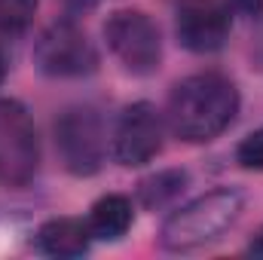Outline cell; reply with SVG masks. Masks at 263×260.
<instances>
[{"label":"cell","mask_w":263,"mask_h":260,"mask_svg":"<svg viewBox=\"0 0 263 260\" xmlns=\"http://www.w3.org/2000/svg\"><path fill=\"white\" fill-rule=\"evenodd\" d=\"M236 159L242 169H254V172H263V126L254 129L239 147H236Z\"/></svg>","instance_id":"13"},{"label":"cell","mask_w":263,"mask_h":260,"mask_svg":"<svg viewBox=\"0 0 263 260\" xmlns=\"http://www.w3.org/2000/svg\"><path fill=\"white\" fill-rule=\"evenodd\" d=\"M178 40L190 52H217L230 37V12L214 0H187L178 9Z\"/></svg>","instance_id":"8"},{"label":"cell","mask_w":263,"mask_h":260,"mask_svg":"<svg viewBox=\"0 0 263 260\" xmlns=\"http://www.w3.org/2000/svg\"><path fill=\"white\" fill-rule=\"evenodd\" d=\"M37 0H0V31H25L28 22L34 18Z\"/></svg>","instance_id":"12"},{"label":"cell","mask_w":263,"mask_h":260,"mask_svg":"<svg viewBox=\"0 0 263 260\" xmlns=\"http://www.w3.org/2000/svg\"><path fill=\"white\" fill-rule=\"evenodd\" d=\"M114 159L126 169H138L147 165L159 150H162V120L159 110L147 101L129 104L114 129V141H110Z\"/></svg>","instance_id":"7"},{"label":"cell","mask_w":263,"mask_h":260,"mask_svg":"<svg viewBox=\"0 0 263 260\" xmlns=\"http://www.w3.org/2000/svg\"><path fill=\"white\" fill-rule=\"evenodd\" d=\"M248 251H251V254H257V257H263V227L257 230V233H254V239H251Z\"/></svg>","instance_id":"14"},{"label":"cell","mask_w":263,"mask_h":260,"mask_svg":"<svg viewBox=\"0 0 263 260\" xmlns=\"http://www.w3.org/2000/svg\"><path fill=\"white\" fill-rule=\"evenodd\" d=\"M34 65L46 77H89L98 67V49L77 25L55 22L40 34L34 46Z\"/></svg>","instance_id":"6"},{"label":"cell","mask_w":263,"mask_h":260,"mask_svg":"<svg viewBox=\"0 0 263 260\" xmlns=\"http://www.w3.org/2000/svg\"><path fill=\"white\" fill-rule=\"evenodd\" d=\"M245 199L239 190L220 187L193 199L181 211H175L162 227V248L175 254H190L205 245H214L242 214Z\"/></svg>","instance_id":"2"},{"label":"cell","mask_w":263,"mask_h":260,"mask_svg":"<svg viewBox=\"0 0 263 260\" xmlns=\"http://www.w3.org/2000/svg\"><path fill=\"white\" fill-rule=\"evenodd\" d=\"M40 169L37 126L22 101L0 98V184L25 187Z\"/></svg>","instance_id":"3"},{"label":"cell","mask_w":263,"mask_h":260,"mask_svg":"<svg viewBox=\"0 0 263 260\" xmlns=\"http://www.w3.org/2000/svg\"><path fill=\"white\" fill-rule=\"evenodd\" d=\"M3 77H6V55H3V49H0V83H3Z\"/></svg>","instance_id":"15"},{"label":"cell","mask_w":263,"mask_h":260,"mask_svg":"<svg viewBox=\"0 0 263 260\" xmlns=\"http://www.w3.org/2000/svg\"><path fill=\"white\" fill-rule=\"evenodd\" d=\"M55 147L65 169L77 178L101 172L107 156L104 123L92 107H70L55 120Z\"/></svg>","instance_id":"4"},{"label":"cell","mask_w":263,"mask_h":260,"mask_svg":"<svg viewBox=\"0 0 263 260\" xmlns=\"http://www.w3.org/2000/svg\"><path fill=\"white\" fill-rule=\"evenodd\" d=\"M132 202L120 193L101 196L95 205H92V214H89V230L95 239H104V242H114V239H123L132 227Z\"/></svg>","instance_id":"10"},{"label":"cell","mask_w":263,"mask_h":260,"mask_svg":"<svg viewBox=\"0 0 263 260\" xmlns=\"http://www.w3.org/2000/svg\"><path fill=\"white\" fill-rule=\"evenodd\" d=\"M239 114V89L223 73H196L175 86L168 98L172 132L184 141H211Z\"/></svg>","instance_id":"1"},{"label":"cell","mask_w":263,"mask_h":260,"mask_svg":"<svg viewBox=\"0 0 263 260\" xmlns=\"http://www.w3.org/2000/svg\"><path fill=\"white\" fill-rule=\"evenodd\" d=\"M104 40L129 73L147 77V73L159 70L162 37L150 15H144L138 9H117L104 22Z\"/></svg>","instance_id":"5"},{"label":"cell","mask_w":263,"mask_h":260,"mask_svg":"<svg viewBox=\"0 0 263 260\" xmlns=\"http://www.w3.org/2000/svg\"><path fill=\"white\" fill-rule=\"evenodd\" d=\"M184 187H187V172H181V169H165V172H156L153 178L141 181L138 196H141L144 208H162V205H168L175 196L181 193Z\"/></svg>","instance_id":"11"},{"label":"cell","mask_w":263,"mask_h":260,"mask_svg":"<svg viewBox=\"0 0 263 260\" xmlns=\"http://www.w3.org/2000/svg\"><path fill=\"white\" fill-rule=\"evenodd\" d=\"M77 3H95V0H77Z\"/></svg>","instance_id":"16"},{"label":"cell","mask_w":263,"mask_h":260,"mask_svg":"<svg viewBox=\"0 0 263 260\" xmlns=\"http://www.w3.org/2000/svg\"><path fill=\"white\" fill-rule=\"evenodd\" d=\"M89 220L83 224L77 217H52L37 230V248L49 257H80L89 251Z\"/></svg>","instance_id":"9"}]
</instances>
